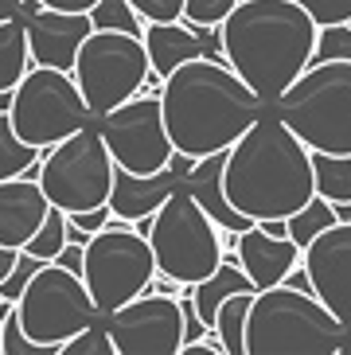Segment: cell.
Instances as JSON below:
<instances>
[{
	"label": "cell",
	"instance_id": "cell-1",
	"mask_svg": "<svg viewBox=\"0 0 351 355\" xmlns=\"http://www.w3.org/2000/svg\"><path fill=\"white\" fill-rule=\"evenodd\" d=\"M160 110L172 148L187 160L227 153L269 105L246 86V78L215 55H196L160 83Z\"/></svg>",
	"mask_w": 351,
	"mask_h": 355
},
{
	"label": "cell",
	"instance_id": "cell-2",
	"mask_svg": "<svg viewBox=\"0 0 351 355\" xmlns=\"http://www.w3.org/2000/svg\"><path fill=\"white\" fill-rule=\"evenodd\" d=\"M223 191H227L230 207L254 223L289 219L293 211L316 196L312 148L273 110H266L227 148Z\"/></svg>",
	"mask_w": 351,
	"mask_h": 355
},
{
	"label": "cell",
	"instance_id": "cell-3",
	"mask_svg": "<svg viewBox=\"0 0 351 355\" xmlns=\"http://www.w3.org/2000/svg\"><path fill=\"white\" fill-rule=\"evenodd\" d=\"M219 32L223 59L262 102L273 105L312 63L320 28L297 0H238Z\"/></svg>",
	"mask_w": 351,
	"mask_h": 355
},
{
	"label": "cell",
	"instance_id": "cell-4",
	"mask_svg": "<svg viewBox=\"0 0 351 355\" xmlns=\"http://www.w3.org/2000/svg\"><path fill=\"white\" fill-rule=\"evenodd\" d=\"M348 328L316 293L293 285L258 289L246 316V355H340Z\"/></svg>",
	"mask_w": 351,
	"mask_h": 355
},
{
	"label": "cell",
	"instance_id": "cell-5",
	"mask_svg": "<svg viewBox=\"0 0 351 355\" xmlns=\"http://www.w3.org/2000/svg\"><path fill=\"white\" fill-rule=\"evenodd\" d=\"M269 110L316 153H351V63H309Z\"/></svg>",
	"mask_w": 351,
	"mask_h": 355
},
{
	"label": "cell",
	"instance_id": "cell-6",
	"mask_svg": "<svg viewBox=\"0 0 351 355\" xmlns=\"http://www.w3.org/2000/svg\"><path fill=\"white\" fill-rule=\"evenodd\" d=\"M148 246L156 258V273L172 277L176 285H196L223 261V239L215 219L187 196V188H176L164 199V207L153 215Z\"/></svg>",
	"mask_w": 351,
	"mask_h": 355
},
{
	"label": "cell",
	"instance_id": "cell-7",
	"mask_svg": "<svg viewBox=\"0 0 351 355\" xmlns=\"http://www.w3.org/2000/svg\"><path fill=\"white\" fill-rule=\"evenodd\" d=\"M16 316L35 344L55 347V352H59L62 340L83 332L86 324L102 320L83 273L62 266V261H43L31 273V282L24 285L20 301H16Z\"/></svg>",
	"mask_w": 351,
	"mask_h": 355
},
{
	"label": "cell",
	"instance_id": "cell-8",
	"mask_svg": "<svg viewBox=\"0 0 351 355\" xmlns=\"http://www.w3.org/2000/svg\"><path fill=\"white\" fill-rule=\"evenodd\" d=\"M8 117L24 141H31L35 148H51V145H59L62 137L90 125L94 110L86 105L71 71L31 63V71L12 90Z\"/></svg>",
	"mask_w": 351,
	"mask_h": 355
},
{
	"label": "cell",
	"instance_id": "cell-9",
	"mask_svg": "<svg viewBox=\"0 0 351 355\" xmlns=\"http://www.w3.org/2000/svg\"><path fill=\"white\" fill-rule=\"evenodd\" d=\"M156 277V258L145 234H137L133 227H110L94 230L83 246V282L90 289L98 313L110 316L121 309L125 301H133L153 285Z\"/></svg>",
	"mask_w": 351,
	"mask_h": 355
},
{
	"label": "cell",
	"instance_id": "cell-10",
	"mask_svg": "<svg viewBox=\"0 0 351 355\" xmlns=\"http://www.w3.org/2000/svg\"><path fill=\"white\" fill-rule=\"evenodd\" d=\"M40 188L47 191L55 207L67 215L86 207H102L110 203L114 188V157L105 148L98 125H83L78 133L62 137L59 145L43 148L40 157Z\"/></svg>",
	"mask_w": 351,
	"mask_h": 355
},
{
	"label": "cell",
	"instance_id": "cell-11",
	"mask_svg": "<svg viewBox=\"0 0 351 355\" xmlns=\"http://www.w3.org/2000/svg\"><path fill=\"white\" fill-rule=\"evenodd\" d=\"M74 83L83 90L86 105L94 110V117L114 110V105L129 102L133 94H141L148 86V51L141 35L129 32H102L94 28L78 47L74 59Z\"/></svg>",
	"mask_w": 351,
	"mask_h": 355
},
{
	"label": "cell",
	"instance_id": "cell-12",
	"mask_svg": "<svg viewBox=\"0 0 351 355\" xmlns=\"http://www.w3.org/2000/svg\"><path fill=\"white\" fill-rule=\"evenodd\" d=\"M94 125H98V133H102L114 164L125 168V172L148 176V172L168 168L172 157H176L172 137H168V125H164V110H160V94H156V90H141V94H133L129 102L98 114Z\"/></svg>",
	"mask_w": 351,
	"mask_h": 355
},
{
	"label": "cell",
	"instance_id": "cell-13",
	"mask_svg": "<svg viewBox=\"0 0 351 355\" xmlns=\"http://www.w3.org/2000/svg\"><path fill=\"white\" fill-rule=\"evenodd\" d=\"M117 355H176L184 344V309L180 297L145 289L105 316Z\"/></svg>",
	"mask_w": 351,
	"mask_h": 355
},
{
	"label": "cell",
	"instance_id": "cell-14",
	"mask_svg": "<svg viewBox=\"0 0 351 355\" xmlns=\"http://www.w3.org/2000/svg\"><path fill=\"white\" fill-rule=\"evenodd\" d=\"M300 266L312 277V293L351 332V223H332L300 250Z\"/></svg>",
	"mask_w": 351,
	"mask_h": 355
},
{
	"label": "cell",
	"instance_id": "cell-15",
	"mask_svg": "<svg viewBox=\"0 0 351 355\" xmlns=\"http://www.w3.org/2000/svg\"><path fill=\"white\" fill-rule=\"evenodd\" d=\"M28 24V47L35 67H55V71H74L78 47L94 32V24L86 12H59L35 4L31 16H24Z\"/></svg>",
	"mask_w": 351,
	"mask_h": 355
},
{
	"label": "cell",
	"instance_id": "cell-16",
	"mask_svg": "<svg viewBox=\"0 0 351 355\" xmlns=\"http://www.w3.org/2000/svg\"><path fill=\"white\" fill-rule=\"evenodd\" d=\"M187 164L191 160L180 157V153L172 157L168 168L148 172V176H137V172H125V168L114 164V188H110V211H114V219L133 223V219H145V215H156L176 188H184Z\"/></svg>",
	"mask_w": 351,
	"mask_h": 355
},
{
	"label": "cell",
	"instance_id": "cell-17",
	"mask_svg": "<svg viewBox=\"0 0 351 355\" xmlns=\"http://www.w3.org/2000/svg\"><path fill=\"white\" fill-rule=\"evenodd\" d=\"M211 28H191L187 20H153L141 32L148 51V67H153L156 78H168L180 63L196 59V55H215L223 59V47L211 43Z\"/></svg>",
	"mask_w": 351,
	"mask_h": 355
},
{
	"label": "cell",
	"instance_id": "cell-18",
	"mask_svg": "<svg viewBox=\"0 0 351 355\" xmlns=\"http://www.w3.org/2000/svg\"><path fill=\"white\" fill-rule=\"evenodd\" d=\"M234 258L238 266L250 273V282L258 289H269V285H281L289 277V270L300 261V246L293 239H277V234H266L262 223L238 230L234 234Z\"/></svg>",
	"mask_w": 351,
	"mask_h": 355
},
{
	"label": "cell",
	"instance_id": "cell-19",
	"mask_svg": "<svg viewBox=\"0 0 351 355\" xmlns=\"http://www.w3.org/2000/svg\"><path fill=\"white\" fill-rule=\"evenodd\" d=\"M51 199L40 188L35 176H12L0 180V242L24 250V242L40 230V223L47 219Z\"/></svg>",
	"mask_w": 351,
	"mask_h": 355
},
{
	"label": "cell",
	"instance_id": "cell-20",
	"mask_svg": "<svg viewBox=\"0 0 351 355\" xmlns=\"http://www.w3.org/2000/svg\"><path fill=\"white\" fill-rule=\"evenodd\" d=\"M223 164H227V153H211V157H203V160H191L187 172H184V188H187V196L215 219L219 230L238 234V230L254 227V219H246L242 211L230 207L227 191H223Z\"/></svg>",
	"mask_w": 351,
	"mask_h": 355
},
{
	"label": "cell",
	"instance_id": "cell-21",
	"mask_svg": "<svg viewBox=\"0 0 351 355\" xmlns=\"http://www.w3.org/2000/svg\"><path fill=\"white\" fill-rule=\"evenodd\" d=\"M258 285L250 282V273L238 266V258H227L223 254V261H219L215 270L207 273L203 282L191 285V304H196V313L203 316V324L215 332V313L219 304L227 301V297H234V293H254Z\"/></svg>",
	"mask_w": 351,
	"mask_h": 355
},
{
	"label": "cell",
	"instance_id": "cell-22",
	"mask_svg": "<svg viewBox=\"0 0 351 355\" xmlns=\"http://www.w3.org/2000/svg\"><path fill=\"white\" fill-rule=\"evenodd\" d=\"M28 71H31V47L24 16L0 20V90H16V83Z\"/></svg>",
	"mask_w": 351,
	"mask_h": 355
},
{
	"label": "cell",
	"instance_id": "cell-23",
	"mask_svg": "<svg viewBox=\"0 0 351 355\" xmlns=\"http://www.w3.org/2000/svg\"><path fill=\"white\" fill-rule=\"evenodd\" d=\"M312 184L316 196L332 203H348L351 199V153H316L312 148Z\"/></svg>",
	"mask_w": 351,
	"mask_h": 355
},
{
	"label": "cell",
	"instance_id": "cell-24",
	"mask_svg": "<svg viewBox=\"0 0 351 355\" xmlns=\"http://www.w3.org/2000/svg\"><path fill=\"white\" fill-rule=\"evenodd\" d=\"M258 293V289H254ZM254 293H234L227 301L219 304L215 313V336L223 352L227 355H246V316H250V301H254Z\"/></svg>",
	"mask_w": 351,
	"mask_h": 355
},
{
	"label": "cell",
	"instance_id": "cell-25",
	"mask_svg": "<svg viewBox=\"0 0 351 355\" xmlns=\"http://www.w3.org/2000/svg\"><path fill=\"white\" fill-rule=\"evenodd\" d=\"M43 148H35L31 141H24L12 125L8 110H0V180H12V176H24L31 164H40Z\"/></svg>",
	"mask_w": 351,
	"mask_h": 355
},
{
	"label": "cell",
	"instance_id": "cell-26",
	"mask_svg": "<svg viewBox=\"0 0 351 355\" xmlns=\"http://www.w3.org/2000/svg\"><path fill=\"white\" fill-rule=\"evenodd\" d=\"M332 223H336V207H332V199L312 196L305 207H297L289 219H285V227H289V239L297 242L300 250H305V246H309L320 230H328Z\"/></svg>",
	"mask_w": 351,
	"mask_h": 355
},
{
	"label": "cell",
	"instance_id": "cell-27",
	"mask_svg": "<svg viewBox=\"0 0 351 355\" xmlns=\"http://www.w3.org/2000/svg\"><path fill=\"white\" fill-rule=\"evenodd\" d=\"M24 250H28L31 258H40V261H55V258H59V254L67 250V211L51 203L47 219H43L40 230L24 242Z\"/></svg>",
	"mask_w": 351,
	"mask_h": 355
},
{
	"label": "cell",
	"instance_id": "cell-28",
	"mask_svg": "<svg viewBox=\"0 0 351 355\" xmlns=\"http://www.w3.org/2000/svg\"><path fill=\"white\" fill-rule=\"evenodd\" d=\"M86 16H90V24L94 28H102V32H129V35L145 32V20L133 12L129 0H98Z\"/></svg>",
	"mask_w": 351,
	"mask_h": 355
},
{
	"label": "cell",
	"instance_id": "cell-29",
	"mask_svg": "<svg viewBox=\"0 0 351 355\" xmlns=\"http://www.w3.org/2000/svg\"><path fill=\"white\" fill-rule=\"evenodd\" d=\"M59 355H117L114 352V336H110V328H105V316L94 320V324H86L83 332H74L71 340H62Z\"/></svg>",
	"mask_w": 351,
	"mask_h": 355
},
{
	"label": "cell",
	"instance_id": "cell-30",
	"mask_svg": "<svg viewBox=\"0 0 351 355\" xmlns=\"http://www.w3.org/2000/svg\"><path fill=\"white\" fill-rule=\"evenodd\" d=\"M324 59H348L351 63V24H328L316 32L312 63H324Z\"/></svg>",
	"mask_w": 351,
	"mask_h": 355
},
{
	"label": "cell",
	"instance_id": "cell-31",
	"mask_svg": "<svg viewBox=\"0 0 351 355\" xmlns=\"http://www.w3.org/2000/svg\"><path fill=\"white\" fill-rule=\"evenodd\" d=\"M238 0H184V16L191 28H219V24L227 20L230 12H234Z\"/></svg>",
	"mask_w": 351,
	"mask_h": 355
},
{
	"label": "cell",
	"instance_id": "cell-32",
	"mask_svg": "<svg viewBox=\"0 0 351 355\" xmlns=\"http://www.w3.org/2000/svg\"><path fill=\"white\" fill-rule=\"evenodd\" d=\"M297 4L312 16L316 28H328V24H351V0H297Z\"/></svg>",
	"mask_w": 351,
	"mask_h": 355
},
{
	"label": "cell",
	"instance_id": "cell-33",
	"mask_svg": "<svg viewBox=\"0 0 351 355\" xmlns=\"http://www.w3.org/2000/svg\"><path fill=\"white\" fill-rule=\"evenodd\" d=\"M40 266H43L40 258H31L28 250H20V258H16V266H12V273L0 282V297L16 304V301H20V293H24V285L31 282V273L40 270Z\"/></svg>",
	"mask_w": 351,
	"mask_h": 355
},
{
	"label": "cell",
	"instance_id": "cell-34",
	"mask_svg": "<svg viewBox=\"0 0 351 355\" xmlns=\"http://www.w3.org/2000/svg\"><path fill=\"white\" fill-rule=\"evenodd\" d=\"M129 4H133V12L145 24H153V20H180V16H184V0H129Z\"/></svg>",
	"mask_w": 351,
	"mask_h": 355
},
{
	"label": "cell",
	"instance_id": "cell-35",
	"mask_svg": "<svg viewBox=\"0 0 351 355\" xmlns=\"http://www.w3.org/2000/svg\"><path fill=\"white\" fill-rule=\"evenodd\" d=\"M67 219H71L78 230H86V234H94V230H102V227H110V223H114V211H110V203H102V207L74 211V215H67Z\"/></svg>",
	"mask_w": 351,
	"mask_h": 355
},
{
	"label": "cell",
	"instance_id": "cell-36",
	"mask_svg": "<svg viewBox=\"0 0 351 355\" xmlns=\"http://www.w3.org/2000/svg\"><path fill=\"white\" fill-rule=\"evenodd\" d=\"M43 8H59V12H90L98 0H40Z\"/></svg>",
	"mask_w": 351,
	"mask_h": 355
},
{
	"label": "cell",
	"instance_id": "cell-37",
	"mask_svg": "<svg viewBox=\"0 0 351 355\" xmlns=\"http://www.w3.org/2000/svg\"><path fill=\"white\" fill-rule=\"evenodd\" d=\"M16 258H20V250H16V246H4V242H0V282H4V277L12 273Z\"/></svg>",
	"mask_w": 351,
	"mask_h": 355
},
{
	"label": "cell",
	"instance_id": "cell-38",
	"mask_svg": "<svg viewBox=\"0 0 351 355\" xmlns=\"http://www.w3.org/2000/svg\"><path fill=\"white\" fill-rule=\"evenodd\" d=\"M24 16V0H0V20H16Z\"/></svg>",
	"mask_w": 351,
	"mask_h": 355
}]
</instances>
